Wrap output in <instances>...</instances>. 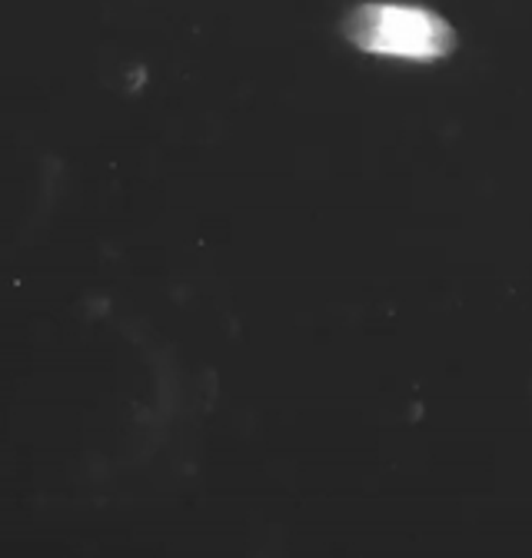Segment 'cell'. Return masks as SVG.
I'll return each mask as SVG.
<instances>
[{
    "label": "cell",
    "mask_w": 532,
    "mask_h": 558,
    "mask_svg": "<svg viewBox=\"0 0 532 558\" xmlns=\"http://www.w3.org/2000/svg\"><path fill=\"white\" fill-rule=\"evenodd\" d=\"M343 31L370 53L407 60H439L456 44L452 27L439 14L413 4H363L347 17Z\"/></svg>",
    "instance_id": "obj_1"
}]
</instances>
